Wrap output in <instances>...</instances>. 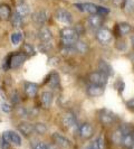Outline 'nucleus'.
<instances>
[{
    "mask_svg": "<svg viewBox=\"0 0 134 149\" xmlns=\"http://www.w3.org/2000/svg\"><path fill=\"white\" fill-rule=\"evenodd\" d=\"M60 38H61V44L64 46L72 47L79 40V34L75 28L68 27L60 31Z\"/></svg>",
    "mask_w": 134,
    "mask_h": 149,
    "instance_id": "nucleus-1",
    "label": "nucleus"
},
{
    "mask_svg": "<svg viewBox=\"0 0 134 149\" xmlns=\"http://www.w3.org/2000/svg\"><path fill=\"white\" fill-rule=\"evenodd\" d=\"M107 79L108 76L105 75L102 72H92L88 75V81L90 84L94 85H101V86H105L107 83Z\"/></svg>",
    "mask_w": 134,
    "mask_h": 149,
    "instance_id": "nucleus-2",
    "label": "nucleus"
},
{
    "mask_svg": "<svg viewBox=\"0 0 134 149\" xmlns=\"http://www.w3.org/2000/svg\"><path fill=\"white\" fill-rule=\"evenodd\" d=\"M96 39L102 45H108L113 39L111 30L107 28H99L96 30Z\"/></svg>",
    "mask_w": 134,
    "mask_h": 149,
    "instance_id": "nucleus-3",
    "label": "nucleus"
},
{
    "mask_svg": "<svg viewBox=\"0 0 134 149\" xmlns=\"http://www.w3.org/2000/svg\"><path fill=\"white\" fill-rule=\"evenodd\" d=\"M115 119H116L115 114L112 111H110V110H107V109H103V110H101V111L98 112V120L104 126L112 125L115 121Z\"/></svg>",
    "mask_w": 134,
    "mask_h": 149,
    "instance_id": "nucleus-4",
    "label": "nucleus"
},
{
    "mask_svg": "<svg viewBox=\"0 0 134 149\" xmlns=\"http://www.w3.org/2000/svg\"><path fill=\"white\" fill-rule=\"evenodd\" d=\"M52 141H54V143H55L57 147H59V148L69 149V148H70V146H72L70 141L67 139L66 137H64L63 134H58V132L52 134Z\"/></svg>",
    "mask_w": 134,
    "mask_h": 149,
    "instance_id": "nucleus-5",
    "label": "nucleus"
},
{
    "mask_svg": "<svg viewBox=\"0 0 134 149\" xmlns=\"http://www.w3.org/2000/svg\"><path fill=\"white\" fill-rule=\"evenodd\" d=\"M2 139L15 146H21V137L15 131H5L2 134Z\"/></svg>",
    "mask_w": 134,
    "mask_h": 149,
    "instance_id": "nucleus-6",
    "label": "nucleus"
},
{
    "mask_svg": "<svg viewBox=\"0 0 134 149\" xmlns=\"http://www.w3.org/2000/svg\"><path fill=\"white\" fill-rule=\"evenodd\" d=\"M55 17L58 22H60L61 24H65V25H69L73 22V17L70 15V13L65 10V9H58L56 11Z\"/></svg>",
    "mask_w": 134,
    "mask_h": 149,
    "instance_id": "nucleus-7",
    "label": "nucleus"
},
{
    "mask_svg": "<svg viewBox=\"0 0 134 149\" xmlns=\"http://www.w3.org/2000/svg\"><path fill=\"white\" fill-rule=\"evenodd\" d=\"M79 134H81V137H82L83 139L88 140L94 134V127L90 123H88V122L83 123L82 126L79 127Z\"/></svg>",
    "mask_w": 134,
    "mask_h": 149,
    "instance_id": "nucleus-8",
    "label": "nucleus"
},
{
    "mask_svg": "<svg viewBox=\"0 0 134 149\" xmlns=\"http://www.w3.org/2000/svg\"><path fill=\"white\" fill-rule=\"evenodd\" d=\"M17 129L20 134L23 136V137H30L31 134L35 132V129H34V125H31L29 122H20L18 126H17Z\"/></svg>",
    "mask_w": 134,
    "mask_h": 149,
    "instance_id": "nucleus-9",
    "label": "nucleus"
},
{
    "mask_svg": "<svg viewBox=\"0 0 134 149\" xmlns=\"http://www.w3.org/2000/svg\"><path fill=\"white\" fill-rule=\"evenodd\" d=\"M27 55L23 53H17L15 55L11 56V62H10V67L11 68H18L25 63V61L27 60Z\"/></svg>",
    "mask_w": 134,
    "mask_h": 149,
    "instance_id": "nucleus-10",
    "label": "nucleus"
},
{
    "mask_svg": "<svg viewBox=\"0 0 134 149\" xmlns=\"http://www.w3.org/2000/svg\"><path fill=\"white\" fill-rule=\"evenodd\" d=\"M87 22H88L89 27L92 29H99V28H102L103 18H102V16L98 15V14L90 15L88 17V19H87Z\"/></svg>",
    "mask_w": 134,
    "mask_h": 149,
    "instance_id": "nucleus-11",
    "label": "nucleus"
},
{
    "mask_svg": "<svg viewBox=\"0 0 134 149\" xmlns=\"http://www.w3.org/2000/svg\"><path fill=\"white\" fill-rule=\"evenodd\" d=\"M37 37L41 43H50L52 39V34L49 28L43 27L38 30Z\"/></svg>",
    "mask_w": 134,
    "mask_h": 149,
    "instance_id": "nucleus-12",
    "label": "nucleus"
},
{
    "mask_svg": "<svg viewBox=\"0 0 134 149\" xmlns=\"http://www.w3.org/2000/svg\"><path fill=\"white\" fill-rule=\"evenodd\" d=\"M103 93H104V86L90 84L88 88H87V94L92 97H101V95H103Z\"/></svg>",
    "mask_w": 134,
    "mask_h": 149,
    "instance_id": "nucleus-13",
    "label": "nucleus"
},
{
    "mask_svg": "<svg viewBox=\"0 0 134 149\" xmlns=\"http://www.w3.org/2000/svg\"><path fill=\"white\" fill-rule=\"evenodd\" d=\"M32 20L38 26H43L47 22V13L44 10H40V11L32 14Z\"/></svg>",
    "mask_w": 134,
    "mask_h": 149,
    "instance_id": "nucleus-14",
    "label": "nucleus"
},
{
    "mask_svg": "<svg viewBox=\"0 0 134 149\" xmlns=\"http://www.w3.org/2000/svg\"><path fill=\"white\" fill-rule=\"evenodd\" d=\"M75 6L82 11H86L90 15L97 14V6L94 3H75Z\"/></svg>",
    "mask_w": 134,
    "mask_h": 149,
    "instance_id": "nucleus-15",
    "label": "nucleus"
},
{
    "mask_svg": "<svg viewBox=\"0 0 134 149\" xmlns=\"http://www.w3.org/2000/svg\"><path fill=\"white\" fill-rule=\"evenodd\" d=\"M25 93L26 95L29 97H34L38 92V85L36 83H32V82H26L25 83Z\"/></svg>",
    "mask_w": 134,
    "mask_h": 149,
    "instance_id": "nucleus-16",
    "label": "nucleus"
},
{
    "mask_svg": "<svg viewBox=\"0 0 134 149\" xmlns=\"http://www.w3.org/2000/svg\"><path fill=\"white\" fill-rule=\"evenodd\" d=\"M40 100H41V104L44 108H49L52 103V100H54V95H52V92H49V91H45L41 93V97H40Z\"/></svg>",
    "mask_w": 134,
    "mask_h": 149,
    "instance_id": "nucleus-17",
    "label": "nucleus"
},
{
    "mask_svg": "<svg viewBox=\"0 0 134 149\" xmlns=\"http://www.w3.org/2000/svg\"><path fill=\"white\" fill-rule=\"evenodd\" d=\"M16 14L19 16V17H21L22 19H23L25 17H27V16L30 14V9L26 3L20 2V3L16 7Z\"/></svg>",
    "mask_w": 134,
    "mask_h": 149,
    "instance_id": "nucleus-18",
    "label": "nucleus"
},
{
    "mask_svg": "<svg viewBox=\"0 0 134 149\" xmlns=\"http://www.w3.org/2000/svg\"><path fill=\"white\" fill-rule=\"evenodd\" d=\"M98 68H99V72L104 73L105 75L110 76V75H113V68L112 66L104 60H101L98 62Z\"/></svg>",
    "mask_w": 134,
    "mask_h": 149,
    "instance_id": "nucleus-19",
    "label": "nucleus"
},
{
    "mask_svg": "<svg viewBox=\"0 0 134 149\" xmlns=\"http://www.w3.org/2000/svg\"><path fill=\"white\" fill-rule=\"evenodd\" d=\"M63 125L67 128H70L76 125V117H75L73 113H66L64 117H63Z\"/></svg>",
    "mask_w": 134,
    "mask_h": 149,
    "instance_id": "nucleus-20",
    "label": "nucleus"
},
{
    "mask_svg": "<svg viewBox=\"0 0 134 149\" xmlns=\"http://www.w3.org/2000/svg\"><path fill=\"white\" fill-rule=\"evenodd\" d=\"M48 79H49V86H50L52 89H57V88L59 86L60 79L57 72H52V73L49 74V76H48Z\"/></svg>",
    "mask_w": 134,
    "mask_h": 149,
    "instance_id": "nucleus-21",
    "label": "nucleus"
},
{
    "mask_svg": "<svg viewBox=\"0 0 134 149\" xmlns=\"http://www.w3.org/2000/svg\"><path fill=\"white\" fill-rule=\"evenodd\" d=\"M75 52L81 53V54H85V53L88 52L89 46L86 42H83V40H78L76 44L74 45Z\"/></svg>",
    "mask_w": 134,
    "mask_h": 149,
    "instance_id": "nucleus-22",
    "label": "nucleus"
},
{
    "mask_svg": "<svg viewBox=\"0 0 134 149\" xmlns=\"http://www.w3.org/2000/svg\"><path fill=\"white\" fill-rule=\"evenodd\" d=\"M11 16V10L7 5H0V20H8Z\"/></svg>",
    "mask_w": 134,
    "mask_h": 149,
    "instance_id": "nucleus-23",
    "label": "nucleus"
},
{
    "mask_svg": "<svg viewBox=\"0 0 134 149\" xmlns=\"http://www.w3.org/2000/svg\"><path fill=\"white\" fill-rule=\"evenodd\" d=\"M117 29H119V34L121 36H125V35L131 33L132 27L127 22H119V25H117Z\"/></svg>",
    "mask_w": 134,
    "mask_h": 149,
    "instance_id": "nucleus-24",
    "label": "nucleus"
},
{
    "mask_svg": "<svg viewBox=\"0 0 134 149\" xmlns=\"http://www.w3.org/2000/svg\"><path fill=\"white\" fill-rule=\"evenodd\" d=\"M34 129H35V132L39 136H43L47 132V130H48V127L45 125L44 122H37V123H35L34 125Z\"/></svg>",
    "mask_w": 134,
    "mask_h": 149,
    "instance_id": "nucleus-25",
    "label": "nucleus"
},
{
    "mask_svg": "<svg viewBox=\"0 0 134 149\" xmlns=\"http://www.w3.org/2000/svg\"><path fill=\"white\" fill-rule=\"evenodd\" d=\"M123 146L125 147V148H132L134 146V137L132 134H125L124 136V138H123Z\"/></svg>",
    "mask_w": 134,
    "mask_h": 149,
    "instance_id": "nucleus-26",
    "label": "nucleus"
},
{
    "mask_svg": "<svg viewBox=\"0 0 134 149\" xmlns=\"http://www.w3.org/2000/svg\"><path fill=\"white\" fill-rule=\"evenodd\" d=\"M123 138H124V134H123V132L119 129H116L115 131H113V134H112V140L115 142V143H121V142L123 141Z\"/></svg>",
    "mask_w": 134,
    "mask_h": 149,
    "instance_id": "nucleus-27",
    "label": "nucleus"
},
{
    "mask_svg": "<svg viewBox=\"0 0 134 149\" xmlns=\"http://www.w3.org/2000/svg\"><path fill=\"white\" fill-rule=\"evenodd\" d=\"M11 25H12V27H15V28H19V27H21L22 18L21 17H19L17 14L12 15L11 16Z\"/></svg>",
    "mask_w": 134,
    "mask_h": 149,
    "instance_id": "nucleus-28",
    "label": "nucleus"
},
{
    "mask_svg": "<svg viewBox=\"0 0 134 149\" xmlns=\"http://www.w3.org/2000/svg\"><path fill=\"white\" fill-rule=\"evenodd\" d=\"M21 51H22V53H23V54H26L27 56L35 55V49H34V47H32L30 44H28V43H26V44L22 45Z\"/></svg>",
    "mask_w": 134,
    "mask_h": 149,
    "instance_id": "nucleus-29",
    "label": "nucleus"
},
{
    "mask_svg": "<svg viewBox=\"0 0 134 149\" xmlns=\"http://www.w3.org/2000/svg\"><path fill=\"white\" fill-rule=\"evenodd\" d=\"M22 39V34L21 33H14L11 35V43L14 45H18Z\"/></svg>",
    "mask_w": 134,
    "mask_h": 149,
    "instance_id": "nucleus-30",
    "label": "nucleus"
},
{
    "mask_svg": "<svg viewBox=\"0 0 134 149\" xmlns=\"http://www.w3.org/2000/svg\"><path fill=\"white\" fill-rule=\"evenodd\" d=\"M125 10L127 14H133L134 13V0H127L125 5Z\"/></svg>",
    "mask_w": 134,
    "mask_h": 149,
    "instance_id": "nucleus-31",
    "label": "nucleus"
},
{
    "mask_svg": "<svg viewBox=\"0 0 134 149\" xmlns=\"http://www.w3.org/2000/svg\"><path fill=\"white\" fill-rule=\"evenodd\" d=\"M119 129L123 132L124 136H125V134H131V126H130V125H127V123H122V125L119 127Z\"/></svg>",
    "mask_w": 134,
    "mask_h": 149,
    "instance_id": "nucleus-32",
    "label": "nucleus"
},
{
    "mask_svg": "<svg viewBox=\"0 0 134 149\" xmlns=\"http://www.w3.org/2000/svg\"><path fill=\"white\" fill-rule=\"evenodd\" d=\"M16 112H17V113H18V116H19V117H21V118H26V117H28V110H27L26 108L19 107V108H17Z\"/></svg>",
    "mask_w": 134,
    "mask_h": 149,
    "instance_id": "nucleus-33",
    "label": "nucleus"
},
{
    "mask_svg": "<svg viewBox=\"0 0 134 149\" xmlns=\"http://www.w3.org/2000/svg\"><path fill=\"white\" fill-rule=\"evenodd\" d=\"M127 0H112V3L117 8H125Z\"/></svg>",
    "mask_w": 134,
    "mask_h": 149,
    "instance_id": "nucleus-34",
    "label": "nucleus"
},
{
    "mask_svg": "<svg viewBox=\"0 0 134 149\" xmlns=\"http://www.w3.org/2000/svg\"><path fill=\"white\" fill-rule=\"evenodd\" d=\"M97 14L98 15H103V16H106L110 14V10L107 9V8L105 7H102V6H97Z\"/></svg>",
    "mask_w": 134,
    "mask_h": 149,
    "instance_id": "nucleus-35",
    "label": "nucleus"
},
{
    "mask_svg": "<svg viewBox=\"0 0 134 149\" xmlns=\"http://www.w3.org/2000/svg\"><path fill=\"white\" fill-rule=\"evenodd\" d=\"M39 49L41 52H47V51L52 49V44L50 43H41L39 45Z\"/></svg>",
    "mask_w": 134,
    "mask_h": 149,
    "instance_id": "nucleus-36",
    "label": "nucleus"
},
{
    "mask_svg": "<svg viewBox=\"0 0 134 149\" xmlns=\"http://www.w3.org/2000/svg\"><path fill=\"white\" fill-rule=\"evenodd\" d=\"M11 56H12V55H8L7 58H6V60H5V62H3V65H2V67H3V70H5V71H8L9 68H11V67H10Z\"/></svg>",
    "mask_w": 134,
    "mask_h": 149,
    "instance_id": "nucleus-37",
    "label": "nucleus"
},
{
    "mask_svg": "<svg viewBox=\"0 0 134 149\" xmlns=\"http://www.w3.org/2000/svg\"><path fill=\"white\" fill-rule=\"evenodd\" d=\"M96 143H97V148L98 149H105V141L104 138L101 136L96 139Z\"/></svg>",
    "mask_w": 134,
    "mask_h": 149,
    "instance_id": "nucleus-38",
    "label": "nucleus"
},
{
    "mask_svg": "<svg viewBox=\"0 0 134 149\" xmlns=\"http://www.w3.org/2000/svg\"><path fill=\"white\" fill-rule=\"evenodd\" d=\"M48 148H49V146L43 141L37 142V143L34 146V149H48Z\"/></svg>",
    "mask_w": 134,
    "mask_h": 149,
    "instance_id": "nucleus-39",
    "label": "nucleus"
},
{
    "mask_svg": "<svg viewBox=\"0 0 134 149\" xmlns=\"http://www.w3.org/2000/svg\"><path fill=\"white\" fill-rule=\"evenodd\" d=\"M1 110L5 112V113H10V112H11V107H10V104L3 102V103L1 104Z\"/></svg>",
    "mask_w": 134,
    "mask_h": 149,
    "instance_id": "nucleus-40",
    "label": "nucleus"
},
{
    "mask_svg": "<svg viewBox=\"0 0 134 149\" xmlns=\"http://www.w3.org/2000/svg\"><path fill=\"white\" fill-rule=\"evenodd\" d=\"M11 101H12V103H14V104H17V103L19 102V95L17 94V92H15V94H12V97H11Z\"/></svg>",
    "mask_w": 134,
    "mask_h": 149,
    "instance_id": "nucleus-41",
    "label": "nucleus"
},
{
    "mask_svg": "<svg viewBox=\"0 0 134 149\" xmlns=\"http://www.w3.org/2000/svg\"><path fill=\"white\" fill-rule=\"evenodd\" d=\"M85 149H98L97 148V143H96V140L94 142H90L88 146H86Z\"/></svg>",
    "mask_w": 134,
    "mask_h": 149,
    "instance_id": "nucleus-42",
    "label": "nucleus"
},
{
    "mask_svg": "<svg viewBox=\"0 0 134 149\" xmlns=\"http://www.w3.org/2000/svg\"><path fill=\"white\" fill-rule=\"evenodd\" d=\"M9 146H10V143L7 141H5L3 139H2V142H1V148L2 149H9Z\"/></svg>",
    "mask_w": 134,
    "mask_h": 149,
    "instance_id": "nucleus-43",
    "label": "nucleus"
},
{
    "mask_svg": "<svg viewBox=\"0 0 134 149\" xmlns=\"http://www.w3.org/2000/svg\"><path fill=\"white\" fill-rule=\"evenodd\" d=\"M127 107H128L131 110H133L134 111V99L130 100V101H127Z\"/></svg>",
    "mask_w": 134,
    "mask_h": 149,
    "instance_id": "nucleus-44",
    "label": "nucleus"
},
{
    "mask_svg": "<svg viewBox=\"0 0 134 149\" xmlns=\"http://www.w3.org/2000/svg\"><path fill=\"white\" fill-rule=\"evenodd\" d=\"M131 42H132V45H133L134 47V33L132 34V36H131Z\"/></svg>",
    "mask_w": 134,
    "mask_h": 149,
    "instance_id": "nucleus-45",
    "label": "nucleus"
},
{
    "mask_svg": "<svg viewBox=\"0 0 134 149\" xmlns=\"http://www.w3.org/2000/svg\"><path fill=\"white\" fill-rule=\"evenodd\" d=\"M99 1H101V2H103V3H106V2H108L110 0H99Z\"/></svg>",
    "mask_w": 134,
    "mask_h": 149,
    "instance_id": "nucleus-46",
    "label": "nucleus"
},
{
    "mask_svg": "<svg viewBox=\"0 0 134 149\" xmlns=\"http://www.w3.org/2000/svg\"><path fill=\"white\" fill-rule=\"evenodd\" d=\"M48 149H57V148H56V147H52V146H49V148Z\"/></svg>",
    "mask_w": 134,
    "mask_h": 149,
    "instance_id": "nucleus-47",
    "label": "nucleus"
}]
</instances>
